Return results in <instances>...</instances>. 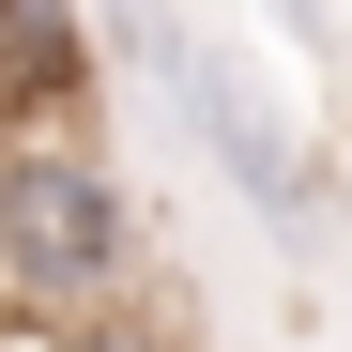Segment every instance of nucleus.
I'll return each mask as SVG.
<instances>
[{
	"label": "nucleus",
	"instance_id": "4",
	"mask_svg": "<svg viewBox=\"0 0 352 352\" xmlns=\"http://www.w3.org/2000/svg\"><path fill=\"white\" fill-rule=\"evenodd\" d=\"M46 352H184L168 307H107V322H46Z\"/></svg>",
	"mask_w": 352,
	"mask_h": 352
},
{
	"label": "nucleus",
	"instance_id": "1",
	"mask_svg": "<svg viewBox=\"0 0 352 352\" xmlns=\"http://www.w3.org/2000/svg\"><path fill=\"white\" fill-rule=\"evenodd\" d=\"M153 307L138 184L92 138H0V322H107Z\"/></svg>",
	"mask_w": 352,
	"mask_h": 352
},
{
	"label": "nucleus",
	"instance_id": "2",
	"mask_svg": "<svg viewBox=\"0 0 352 352\" xmlns=\"http://www.w3.org/2000/svg\"><path fill=\"white\" fill-rule=\"evenodd\" d=\"M107 77H168V123H184L214 153V184L245 199L276 245H307V230H337V168L307 138V107L245 77V46L230 31H168V16H107Z\"/></svg>",
	"mask_w": 352,
	"mask_h": 352
},
{
	"label": "nucleus",
	"instance_id": "3",
	"mask_svg": "<svg viewBox=\"0 0 352 352\" xmlns=\"http://www.w3.org/2000/svg\"><path fill=\"white\" fill-rule=\"evenodd\" d=\"M92 77H107V16H31V0H0V138H77Z\"/></svg>",
	"mask_w": 352,
	"mask_h": 352
}]
</instances>
